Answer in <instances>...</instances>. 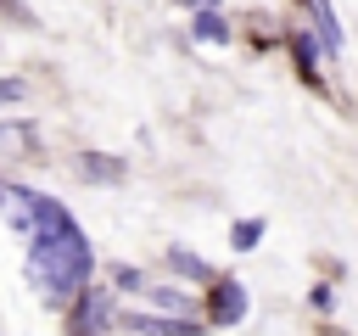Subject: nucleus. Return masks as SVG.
<instances>
[{
	"mask_svg": "<svg viewBox=\"0 0 358 336\" xmlns=\"http://www.w3.org/2000/svg\"><path fill=\"white\" fill-rule=\"evenodd\" d=\"M34 224H39V235L28 252V280L39 286L45 302H62L90 280V241L56 202H34Z\"/></svg>",
	"mask_w": 358,
	"mask_h": 336,
	"instance_id": "1",
	"label": "nucleus"
},
{
	"mask_svg": "<svg viewBox=\"0 0 358 336\" xmlns=\"http://www.w3.org/2000/svg\"><path fill=\"white\" fill-rule=\"evenodd\" d=\"M313 17H319V28H324V39H330V50H336V45H341V34H336V17H330V6L319 0V6H313Z\"/></svg>",
	"mask_w": 358,
	"mask_h": 336,
	"instance_id": "2",
	"label": "nucleus"
},
{
	"mask_svg": "<svg viewBox=\"0 0 358 336\" xmlns=\"http://www.w3.org/2000/svg\"><path fill=\"white\" fill-rule=\"evenodd\" d=\"M11 101H22V84L17 78H0V106H11Z\"/></svg>",
	"mask_w": 358,
	"mask_h": 336,
	"instance_id": "3",
	"label": "nucleus"
}]
</instances>
